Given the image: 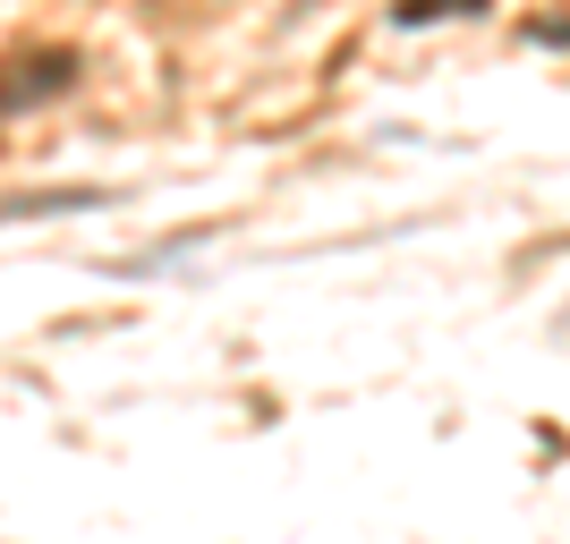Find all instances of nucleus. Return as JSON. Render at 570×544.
<instances>
[]
</instances>
